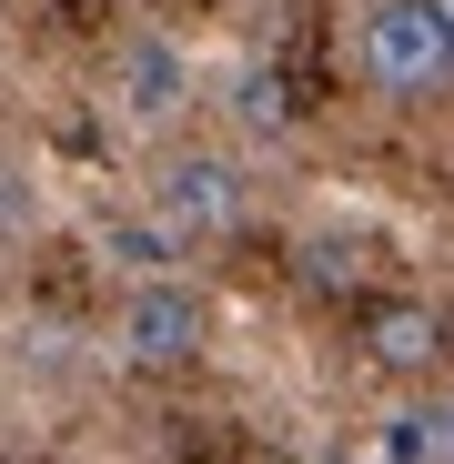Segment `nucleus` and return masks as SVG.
I'll list each match as a JSON object with an SVG mask.
<instances>
[{
  "label": "nucleus",
  "instance_id": "nucleus-1",
  "mask_svg": "<svg viewBox=\"0 0 454 464\" xmlns=\"http://www.w3.org/2000/svg\"><path fill=\"white\" fill-rule=\"evenodd\" d=\"M454 0H373V21H363V71H373V92H384L394 111H424L454 92Z\"/></svg>",
  "mask_w": 454,
  "mask_h": 464
},
{
  "label": "nucleus",
  "instance_id": "nucleus-9",
  "mask_svg": "<svg viewBox=\"0 0 454 464\" xmlns=\"http://www.w3.org/2000/svg\"><path fill=\"white\" fill-rule=\"evenodd\" d=\"M303 293H353V253L343 243H303Z\"/></svg>",
  "mask_w": 454,
  "mask_h": 464
},
{
  "label": "nucleus",
  "instance_id": "nucleus-6",
  "mask_svg": "<svg viewBox=\"0 0 454 464\" xmlns=\"http://www.w3.org/2000/svg\"><path fill=\"white\" fill-rule=\"evenodd\" d=\"M293 92H283V71H243V82H233V131L243 141H293Z\"/></svg>",
  "mask_w": 454,
  "mask_h": 464
},
{
  "label": "nucleus",
  "instance_id": "nucleus-4",
  "mask_svg": "<svg viewBox=\"0 0 454 464\" xmlns=\"http://www.w3.org/2000/svg\"><path fill=\"white\" fill-rule=\"evenodd\" d=\"M101 92H111V111H121V121L162 131V121L192 102V61H182V41H151V31H131V41L111 51V71H101Z\"/></svg>",
  "mask_w": 454,
  "mask_h": 464
},
{
  "label": "nucleus",
  "instance_id": "nucleus-5",
  "mask_svg": "<svg viewBox=\"0 0 454 464\" xmlns=\"http://www.w3.org/2000/svg\"><path fill=\"white\" fill-rule=\"evenodd\" d=\"M353 343H363L373 373L424 383V373L444 363V314H434V303H414V293H384V303H363V314H353Z\"/></svg>",
  "mask_w": 454,
  "mask_h": 464
},
{
  "label": "nucleus",
  "instance_id": "nucleus-8",
  "mask_svg": "<svg viewBox=\"0 0 454 464\" xmlns=\"http://www.w3.org/2000/svg\"><path fill=\"white\" fill-rule=\"evenodd\" d=\"M101 243H111V263H131V273H162V263H182V243H172V232L151 222V212H141V222H111Z\"/></svg>",
  "mask_w": 454,
  "mask_h": 464
},
{
  "label": "nucleus",
  "instance_id": "nucleus-10",
  "mask_svg": "<svg viewBox=\"0 0 454 464\" xmlns=\"http://www.w3.org/2000/svg\"><path fill=\"white\" fill-rule=\"evenodd\" d=\"M31 222H41V202H31V172H11V162H0V243H21Z\"/></svg>",
  "mask_w": 454,
  "mask_h": 464
},
{
  "label": "nucleus",
  "instance_id": "nucleus-2",
  "mask_svg": "<svg viewBox=\"0 0 454 464\" xmlns=\"http://www.w3.org/2000/svg\"><path fill=\"white\" fill-rule=\"evenodd\" d=\"M243 212H253V182H243L233 151H172V162L151 172V222H162L182 253L192 243H233Z\"/></svg>",
  "mask_w": 454,
  "mask_h": 464
},
{
  "label": "nucleus",
  "instance_id": "nucleus-7",
  "mask_svg": "<svg viewBox=\"0 0 454 464\" xmlns=\"http://www.w3.org/2000/svg\"><path fill=\"white\" fill-rule=\"evenodd\" d=\"M373 454H424V464H444V454H454V404H444V394L404 404L384 434H373Z\"/></svg>",
  "mask_w": 454,
  "mask_h": 464
},
{
  "label": "nucleus",
  "instance_id": "nucleus-3",
  "mask_svg": "<svg viewBox=\"0 0 454 464\" xmlns=\"http://www.w3.org/2000/svg\"><path fill=\"white\" fill-rule=\"evenodd\" d=\"M111 343H121V363H141V373H182V363L212 343V314H202L192 283H172V273H131L121 314H111Z\"/></svg>",
  "mask_w": 454,
  "mask_h": 464
}]
</instances>
